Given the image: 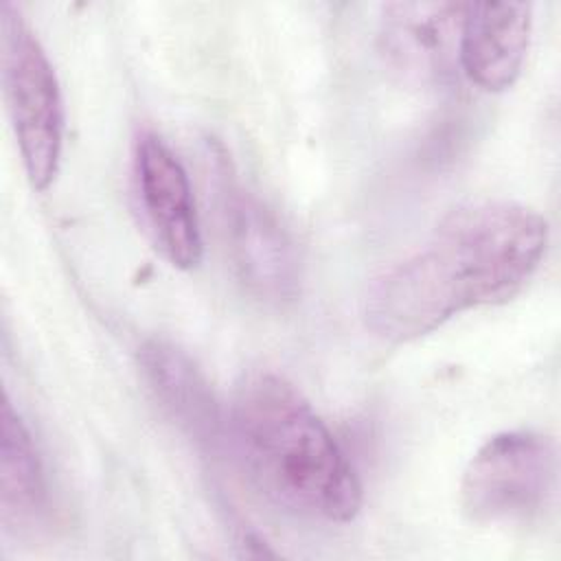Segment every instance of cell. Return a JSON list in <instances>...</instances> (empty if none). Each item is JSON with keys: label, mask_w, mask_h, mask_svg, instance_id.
<instances>
[{"label": "cell", "mask_w": 561, "mask_h": 561, "mask_svg": "<svg viewBox=\"0 0 561 561\" xmlns=\"http://www.w3.org/2000/svg\"><path fill=\"white\" fill-rule=\"evenodd\" d=\"M48 511V482L33 436L13 408L2 401L0 517L11 530L35 528Z\"/></svg>", "instance_id": "obj_10"}, {"label": "cell", "mask_w": 561, "mask_h": 561, "mask_svg": "<svg viewBox=\"0 0 561 561\" xmlns=\"http://www.w3.org/2000/svg\"><path fill=\"white\" fill-rule=\"evenodd\" d=\"M557 445L533 430L486 438L469 458L460 480V508L482 526H530L557 500Z\"/></svg>", "instance_id": "obj_3"}, {"label": "cell", "mask_w": 561, "mask_h": 561, "mask_svg": "<svg viewBox=\"0 0 561 561\" xmlns=\"http://www.w3.org/2000/svg\"><path fill=\"white\" fill-rule=\"evenodd\" d=\"M467 2H388L379 50L401 79L443 85L460 72V28Z\"/></svg>", "instance_id": "obj_7"}, {"label": "cell", "mask_w": 561, "mask_h": 561, "mask_svg": "<svg viewBox=\"0 0 561 561\" xmlns=\"http://www.w3.org/2000/svg\"><path fill=\"white\" fill-rule=\"evenodd\" d=\"M228 440L261 493L283 511L346 524L362 484L344 449L309 401L280 375L250 373L228 412Z\"/></svg>", "instance_id": "obj_2"}, {"label": "cell", "mask_w": 561, "mask_h": 561, "mask_svg": "<svg viewBox=\"0 0 561 561\" xmlns=\"http://www.w3.org/2000/svg\"><path fill=\"white\" fill-rule=\"evenodd\" d=\"M546 219L522 204L478 199L451 208L419 250L381 272L364 320L381 340L408 342L454 316L511 300L537 272Z\"/></svg>", "instance_id": "obj_1"}, {"label": "cell", "mask_w": 561, "mask_h": 561, "mask_svg": "<svg viewBox=\"0 0 561 561\" xmlns=\"http://www.w3.org/2000/svg\"><path fill=\"white\" fill-rule=\"evenodd\" d=\"M213 206L228 261L259 300L287 302L300 291V259L278 215L232 173L221 149L210 151Z\"/></svg>", "instance_id": "obj_5"}, {"label": "cell", "mask_w": 561, "mask_h": 561, "mask_svg": "<svg viewBox=\"0 0 561 561\" xmlns=\"http://www.w3.org/2000/svg\"><path fill=\"white\" fill-rule=\"evenodd\" d=\"M134 191L156 250L173 267H195L204 243L188 175L171 147L153 131L136 140Z\"/></svg>", "instance_id": "obj_6"}, {"label": "cell", "mask_w": 561, "mask_h": 561, "mask_svg": "<svg viewBox=\"0 0 561 561\" xmlns=\"http://www.w3.org/2000/svg\"><path fill=\"white\" fill-rule=\"evenodd\" d=\"M142 377L164 414L199 449L228 440V419L197 364L175 344L149 340L138 351Z\"/></svg>", "instance_id": "obj_8"}, {"label": "cell", "mask_w": 561, "mask_h": 561, "mask_svg": "<svg viewBox=\"0 0 561 561\" xmlns=\"http://www.w3.org/2000/svg\"><path fill=\"white\" fill-rule=\"evenodd\" d=\"M0 66L7 114L24 173L35 191L57 175L64 145V103L53 64L22 11L0 7Z\"/></svg>", "instance_id": "obj_4"}, {"label": "cell", "mask_w": 561, "mask_h": 561, "mask_svg": "<svg viewBox=\"0 0 561 561\" xmlns=\"http://www.w3.org/2000/svg\"><path fill=\"white\" fill-rule=\"evenodd\" d=\"M533 31L528 2H467L460 28V72L486 92L508 90L526 61Z\"/></svg>", "instance_id": "obj_9"}]
</instances>
